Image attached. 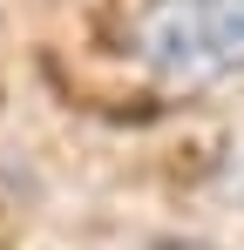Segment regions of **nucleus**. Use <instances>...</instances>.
Masks as SVG:
<instances>
[{
    "label": "nucleus",
    "mask_w": 244,
    "mask_h": 250,
    "mask_svg": "<svg viewBox=\"0 0 244 250\" xmlns=\"http://www.w3.org/2000/svg\"><path fill=\"white\" fill-rule=\"evenodd\" d=\"M136 54L176 88L231 82L244 75V0H143Z\"/></svg>",
    "instance_id": "1"
},
{
    "label": "nucleus",
    "mask_w": 244,
    "mask_h": 250,
    "mask_svg": "<svg viewBox=\"0 0 244 250\" xmlns=\"http://www.w3.org/2000/svg\"><path fill=\"white\" fill-rule=\"evenodd\" d=\"M231 189L244 196V142H238V163H231Z\"/></svg>",
    "instance_id": "2"
}]
</instances>
